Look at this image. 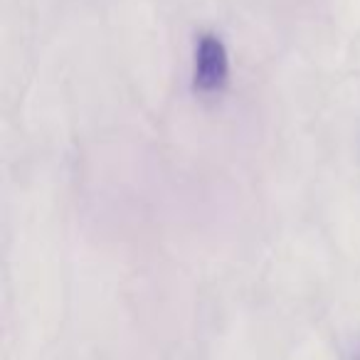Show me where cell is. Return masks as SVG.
<instances>
[{"label": "cell", "mask_w": 360, "mask_h": 360, "mask_svg": "<svg viewBox=\"0 0 360 360\" xmlns=\"http://www.w3.org/2000/svg\"><path fill=\"white\" fill-rule=\"evenodd\" d=\"M230 82V57L225 42L217 35L198 37L195 67H193V89L198 94H220Z\"/></svg>", "instance_id": "6da1fadb"}]
</instances>
